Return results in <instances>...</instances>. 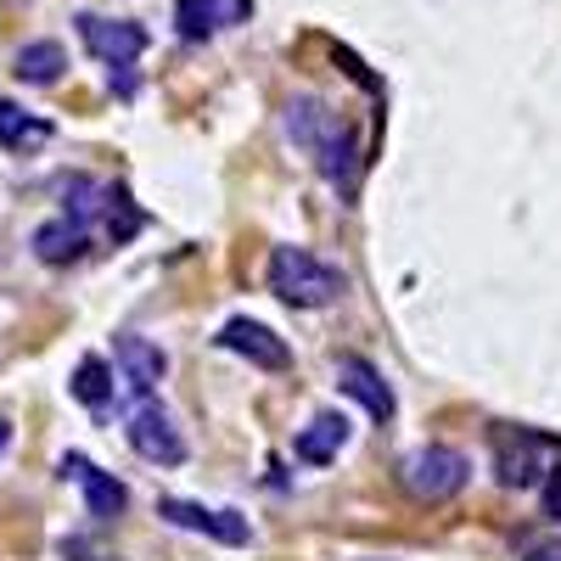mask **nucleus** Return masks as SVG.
<instances>
[{"label": "nucleus", "instance_id": "f257e3e1", "mask_svg": "<svg viewBox=\"0 0 561 561\" xmlns=\"http://www.w3.org/2000/svg\"><path fill=\"white\" fill-rule=\"evenodd\" d=\"M287 140L314 158V169L325 174V185H337L343 197H354L365 158L354 147V129H348L343 113H332L320 96H293L287 102Z\"/></svg>", "mask_w": 561, "mask_h": 561}, {"label": "nucleus", "instance_id": "f03ea898", "mask_svg": "<svg viewBox=\"0 0 561 561\" xmlns=\"http://www.w3.org/2000/svg\"><path fill=\"white\" fill-rule=\"evenodd\" d=\"M343 287H348L343 270L314 259L309 248H275L270 253V293L280 304H293V309H325V304L343 298Z\"/></svg>", "mask_w": 561, "mask_h": 561}, {"label": "nucleus", "instance_id": "7ed1b4c3", "mask_svg": "<svg viewBox=\"0 0 561 561\" xmlns=\"http://www.w3.org/2000/svg\"><path fill=\"white\" fill-rule=\"evenodd\" d=\"M399 478H404V489H410L415 500H427V505H444V500H455V494H460L466 483H472V460H466L460 449L427 444V449L404 455Z\"/></svg>", "mask_w": 561, "mask_h": 561}, {"label": "nucleus", "instance_id": "20e7f679", "mask_svg": "<svg viewBox=\"0 0 561 561\" xmlns=\"http://www.w3.org/2000/svg\"><path fill=\"white\" fill-rule=\"evenodd\" d=\"M124 438H129V449L140 455V460H152V466H180L185 460V438H180V427H174V415L147 393V399H135V410H129V421H124Z\"/></svg>", "mask_w": 561, "mask_h": 561}, {"label": "nucleus", "instance_id": "39448f33", "mask_svg": "<svg viewBox=\"0 0 561 561\" xmlns=\"http://www.w3.org/2000/svg\"><path fill=\"white\" fill-rule=\"evenodd\" d=\"M225 354H237V359H248L253 370H287L293 365V348H287V337H275L264 320H253V314H230L225 325H219V337H214Z\"/></svg>", "mask_w": 561, "mask_h": 561}, {"label": "nucleus", "instance_id": "423d86ee", "mask_svg": "<svg viewBox=\"0 0 561 561\" xmlns=\"http://www.w3.org/2000/svg\"><path fill=\"white\" fill-rule=\"evenodd\" d=\"M79 39L90 45V57H102L107 68H135L140 51H147V28L129 18H96L79 12Z\"/></svg>", "mask_w": 561, "mask_h": 561}, {"label": "nucleus", "instance_id": "0eeeda50", "mask_svg": "<svg viewBox=\"0 0 561 561\" xmlns=\"http://www.w3.org/2000/svg\"><path fill=\"white\" fill-rule=\"evenodd\" d=\"M158 517L174 523V528H185V534H203V539H214V545H248V539H253V528H248L242 511H208V505H197V500H158Z\"/></svg>", "mask_w": 561, "mask_h": 561}, {"label": "nucleus", "instance_id": "6e6552de", "mask_svg": "<svg viewBox=\"0 0 561 561\" xmlns=\"http://www.w3.org/2000/svg\"><path fill=\"white\" fill-rule=\"evenodd\" d=\"M62 478H68V483H79L84 511H90L96 523H118L124 511H129V489H124L113 472H102L96 460H84V455H62Z\"/></svg>", "mask_w": 561, "mask_h": 561}, {"label": "nucleus", "instance_id": "1a4fd4ad", "mask_svg": "<svg viewBox=\"0 0 561 561\" xmlns=\"http://www.w3.org/2000/svg\"><path fill=\"white\" fill-rule=\"evenodd\" d=\"M337 388H343V399L365 404V415H370V421H393V410H399V399H393L388 377H382V370L370 365V359H359V354L337 359Z\"/></svg>", "mask_w": 561, "mask_h": 561}, {"label": "nucleus", "instance_id": "9d476101", "mask_svg": "<svg viewBox=\"0 0 561 561\" xmlns=\"http://www.w3.org/2000/svg\"><path fill=\"white\" fill-rule=\"evenodd\" d=\"M118 377L129 382L135 399H147V393H158V382L169 377V354H163L152 337L124 332V337H118Z\"/></svg>", "mask_w": 561, "mask_h": 561}, {"label": "nucleus", "instance_id": "9b49d317", "mask_svg": "<svg viewBox=\"0 0 561 561\" xmlns=\"http://www.w3.org/2000/svg\"><path fill=\"white\" fill-rule=\"evenodd\" d=\"M550 438H539V433H500V444H494V472H500V483L505 489H534L539 483V460H534V449H545Z\"/></svg>", "mask_w": 561, "mask_h": 561}, {"label": "nucleus", "instance_id": "f8f14e48", "mask_svg": "<svg viewBox=\"0 0 561 561\" xmlns=\"http://www.w3.org/2000/svg\"><path fill=\"white\" fill-rule=\"evenodd\" d=\"M343 444H348V415H337V410H320L309 427H298V438H293L304 466H332L343 455Z\"/></svg>", "mask_w": 561, "mask_h": 561}, {"label": "nucleus", "instance_id": "ddd939ff", "mask_svg": "<svg viewBox=\"0 0 561 561\" xmlns=\"http://www.w3.org/2000/svg\"><path fill=\"white\" fill-rule=\"evenodd\" d=\"M84 248H90V225L73 219V214L45 219V225L34 230V253H39V264H73V259H84Z\"/></svg>", "mask_w": 561, "mask_h": 561}, {"label": "nucleus", "instance_id": "4468645a", "mask_svg": "<svg viewBox=\"0 0 561 561\" xmlns=\"http://www.w3.org/2000/svg\"><path fill=\"white\" fill-rule=\"evenodd\" d=\"M68 393H73L84 410H96V415H102V410L113 404V393H118V388H113V365H107L102 354H84V359L73 365V382H68Z\"/></svg>", "mask_w": 561, "mask_h": 561}, {"label": "nucleus", "instance_id": "2eb2a0df", "mask_svg": "<svg viewBox=\"0 0 561 561\" xmlns=\"http://www.w3.org/2000/svg\"><path fill=\"white\" fill-rule=\"evenodd\" d=\"M62 68H68V51H62L57 39H28L23 51H18V62H12V73L23 84H57Z\"/></svg>", "mask_w": 561, "mask_h": 561}, {"label": "nucleus", "instance_id": "dca6fc26", "mask_svg": "<svg viewBox=\"0 0 561 561\" xmlns=\"http://www.w3.org/2000/svg\"><path fill=\"white\" fill-rule=\"evenodd\" d=\"M45 140H51V124L34 118L18 102H0V147H7V152H28V147H45Z\"/></svg>", "mask_w": 561, "mask_h": 561}, {"label": "nucleus", "instance_id": "f3484780", "mask_svg": "<svg viewBox=\"0 0 561 561\" xmlns=\"http://www.w3.org/2000/svg\"><path fill=\"white\" fill-rule=\"evenodd\" d=\"M102 219H107V237H113V242H129L135 230L147 225V214L129 203L124 185H102Z\"/></svg>", "mask_w": 561, "mask_h": 561}, {"label": "nucleus", "instance_id": "a211bd4d", "mask_svg": "<svg viewBox=\"0 0 561 561\" xmlns=\"http://www.w3.org/2000/svg\"><path fill=\"white\" fill-rule=\"evenodd\" d=\"M219 23H225L219 0H174V28H180V39L203 45V39L219 28Z\"/></svg>", "mask_w": 561, "mask_h": 561}, {"label": "nucleus", "instance_id": "6ab92c4d", "mask_svg": "<svg viewBox=\"0 0 561 561\" xmlns=\"http://www.w3.org/2000/svg\"><path fill=\"white\" fill-rule=\"evenodd\" d=\"M545 517H550V523H561V478L545 489Z\"/></svg>", "mask_w": 561, "mask_h": 561}, {"label": "nucleus", "instance_id": "aec40b11", "mask_svg": "<svg viewBox=\"0 0 561 561\" xmlns=\"http://www.w3.org/2000/svg\"><path fill=\"white\" fill-rule=\"evenodd\" d=\"M534 561H561V545H539V550H534Z\"/></svg>", "mask_w": 561, "mask_h": 561}, {"label": "nucleus", "instance_id": "412c9836", "mask_svg": "<svg viewBox=\"0 0 561 561\" xmlns=\"http://www.w3.org/2000/svg\"><path fill=\"white\" fill-rule=\"evenodd\" d=\"M7 444H12V421H0V455H7Z\"/></svg>", "mask_w": 561, "mask_h": 561}]
</instances>
